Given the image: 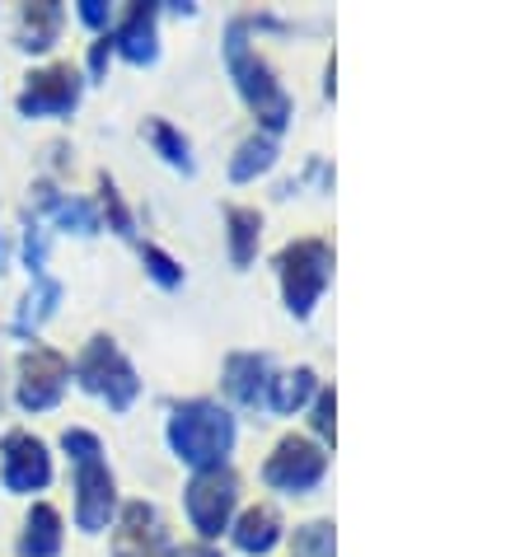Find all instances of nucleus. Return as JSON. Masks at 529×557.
Returning <instances> with one entry per match:
<instances>
[{
    "label": "nucleus",
    "instance_id": "1",
    "mask_svg": "<svg viewBox=\"0 0 529 557\" xmlns=\"http://www.w3.org/2000/svg\"><path fill=\"white\" fill-rule=\"evenodd\" d=\"M169 450L188 469H225V455L235 450V417L211 398H188L169 412Z\"/></svg>",
    "mask_w": 529,
    "mask_h": 557
},
{
    "label": "nucleus",
    "instance_id": "2",
    "mask_svg": "<svg viewBox=\"0 0 529 557\" xmlns=\"http://www.w3.org/2000/svg\"><path fill=\"white\" fill-rule=\"evenodd\" d=\"M225 61H230V75H235L244 103L258 113V122L268 127V136L282 132L286 122H291V99H286V89L276 85V75H272L268 61L248 48V20L230 24V34H225Z\"/></svg>",
    "mask_w": 529,
    "mask_h": 557
},
{
    "label": "nucleus",
    "instance_id": "3",
    "mask_svg": "<svg viewBox=\"0 0 529 557\" xmlns=\"http://www.w3.org/2000/svg\"><path fill=\"white\" fill-rule=\"evenodd\" d=\"M71 375L81 380V389L99 394V398H103V404L113 408V412H127V408L136 404V394H142V380H136L132 361H127V356H122V347H118L108 333L89 337L85 351L75 356Z\"/></svg>",
    "mask_w": 529,
    "mask_h": 557
},
{
    "label": "nucleus",
    "instance_id": "4",
    "mask_svg": "<svg viewBox=\"0 0 529 557\" xmlns=\"http://www.w3.org/2000/svg\"><path fill=\"white\" fill-rule=\"evenodd\" d=\"M276 272H282V296L295 319H305L319 305L323 286L333 276V249L329 239H295L276 253Z\"/></svg>",
    "mask_w": 529,
    "mask_h": 557
},
{
    "label": "nucleus",
    "instance_id": "5",
    "mask_svg": "<svg viewBox=\"0 0 529 557\" xmlns=\"http://www.w3.org/2000/svg\"><path fill=\"white\" fill-rule=\"evenodd\" d=\"M235 502H239V478L230 469L193 473V483L183 487V506H188V520H193V530L201 534V544H211V539H221L230 530Z\"/></svg>",
    "mask_w": 529,
    "mask_h": 557
},
{
    "label": "nucleus",
    "instance_id": "6",
    "mask_svg": "<svg viewBox=\"0 0 529 557\" xmlns=\"http://www.w3.org/2000/svg\"><path fill=\"white\" fill-rule=\"evenodd\" d=\"M81 95H85V81L71 61H52V66L34 71L20 89V117H71L81 108Z\"/></svg>",
    "mask_w": 529,
    "mask_h": 557
},
{
    "label": "nucleus",
    "instance_id": "7",
    "mask_svg": "<svg viewBox=\"0 0 529 557\" xmlns=\"http://www.w3.org/2000/svg\"><path fill=\"white\" fill-rule=\"evenodd\" d=\"M66 384H71V361L57 347L34 343L20 356V389H14V398H20L24 412L57 408L61 394H66Z\"/></svg>",
    "mask_w": 529,
    "mask_h": 557
},
{
    "label": "nucleus",
    "instance_id": "8",
    "mask_svg": "<svg viewBox=\"0 0 529 557\" xmlns=\"http://www.w3.org/2000/svg\"><path fill=\"white\" fill-rule=\"evenodd\" d=\"M0 483L14 497H28V492H42L52 483V455L34 431H5V441H0Z\"/></svg>",
    "mask_w": 529,
    "mask_h": 557
},
{
    "label": "nucleus",
    "instance_id": "9",
    "mask_svg": "<svg viewBox=\"0 0 529 557\" xmlns=\"http://www.w3.org/2000/svg\"><path fill=\"white\" fill-rule=\"evenodd\" d=\"M113 516H118V483L108 473L103 455L75 459V524L85 534H99L113 524Z\"/></svg>",
    "mask_w": 529,
    "mask_h": 557
},
{
    "label": "nucleus",
    "instance_id": "10",
    "mask_svg": "<svg viewBox=\"0 0 529 557\" xmlns=\"http://www.w3.org/2000/svg\"><path fill=\"white\" fill-rule=\"evenodd\" d=\"M323 469H329V455L309 436H282L268 463H262V478L282 492H309L323 478Z\"/></svg>",
    "mask_w": 529,
    "mask_h": 557
},
{
    "label": "nucleus",
    "instance_id": "11",
    "mask_svg": "<svg viewBox=\"0 0 529 557\" xmlns=\"http://www.w3.org/2000/svg\"><path fill=\"white\" fill-rule=\"evenodd\" d=\"M113 557H169L164 520L150 502H127L118 510L113 530Z\"/></svg>",
    "mask_w": 529,
    "mask_h": 557
},
{
    "label": "nucleus",
    "instance_id": "12",
    "mask_svg": "<svg viewBox=\"0 0 529 557\" xmlns=\"http://www.w3.org/2000/svg\"><path fill=\"white\" fill-rule=\"evenodd\" d=\"M155 20H160V5L155 0H136L122 14V24L113 28V52H122L132 61V66H150L155 57H160V38H155Z\"/></svg>",
    "mask_w": 529,
    "mask_h": 557
},
{
    "label": "nucleus",
    "instance_id": "13",
    "mask_svg": "<svg viewBox=\"0 0 529 557\" xmlns=\"http://www.w3.org/2000/svg\"><path fill=\"white\" fill-rule=\"evenodd\" d=\"M268 384H272V366L268 356H254V351H235L225 361V394L244 408H258L268 404Z\"/></svg>",
    "mask_w": 529,
    "mask_h": 557
},
{
    "label": "nucleus",
    "instance_id": "14",
    "mask_svg": "<svg viewBox=\"0 0 529 557\" xmlns=\"http://www.w3.org/2000/svg\"><path fill=\"white\" fill-rule=\"evenodd\" d=\"M34 197H38V207L48 211L61 230H75V235H99L103 221H99V207L95 202H85V197H61L52 183H38Z\"/></svg>",
    "mask_w": 529,
    "mask_h": 557
},
{
    "label": "nucleus",
    "instance_id": "15",
    "mask_svg": "<svg viewBox=\"0 0 529 557\" xmlns=\"http://www.w3.org/2000/svg\"><path fill=\"white\" fill-rule=\"evenodd\" d=\"M14 553L20 557H57L61 553V510L48 506V502H38L34 510H28Z\"/></svg>",
    "mask_w": 529,
    "mask_h": 557
},
{
    "label": "nucleus",
    "instance_id": "16",
    "mask_svg": "<svg viewBox=\"0 0 529 557\" xmlns=\"http://www.w3.org/2000/svg\"><path fill=\"white\" fill-rule=\"evenodd\" d=\"M235 548L248 553V557H262L282 544V516H276L272 506H248L244 516L235 520Z\"/></svg>",
    "mask_w": 529,
    "mask_h": 557
},
{
    "label": "nucleus",
    "instance_id": "17",
    "mask_svg": "<svg viewBox=\"0 0 529 557\" xmlns=\"http://www.w3.org/2000/svg\"><path fill=\"white\" fill-rule=\"evenodd\" d=\"M61 34V5L57 0H38V5L20 10V48L24 52H48Z\"/></svg>",
    "mask_w": 529,
    "mask_h": 557
},
{
    "label": "nucleus",
    "instance_id": "18",
    "mask_svg": "<svg viewBox=\"0 0 529 557\" xmlns=\"http://www.w3.org/2000/svg\"><path fill=\"white\" fill-rule=\"evenodd\" d=\"M225 230H230V258H235V268H248L258 253V239H262V215L254 207H230Z\"/></svg>",
    "mask_w": 529,
    "mask_h": 557
},
{
    "label": "nucleus",
    "instance_id": "19",
    "mask_svg": "<svg viewBox=\"0 0 529 557\" xmlns=\"http://www.w3.org/2000/svg\"><path fill=\"white\" fill-rule=\"evenodd\" d=\"M315 389H319V384H315V370L300 366V370H286V375H272L268 404H272V412H295V408L309 404V394H315Z\"/></svg>",
    "mask_w": 529,
    "mask_h": 557
},
{
    "label": "nucleus",
    "instance_id": "20",
    "mask_svg": "<svg viewBox=\"0 0 529 557\" xmlns=\"http://www.w3.org/2000/svg\"><path fill=\"white\" fill-rule=\"evenodd\" d=\"M272 160H276V141H272L268 132H262V136L254 132V136H248V141L235 150V160H230V178H235V183H248V178L268 174Z\"/></svg>",
    "mask_w": 529,
    "mask_h": 557
},
{
    "label": "nucleus",
    "instance_id": "21",
    "mask_svg": "<svg viewBox=\"0 0 529 557\" xmlns=\"http://www.w3.org/2000/svg\"><path fill=\"white\" fill-rule=\"evenodd\" d=\"M57 300H61V286L52 282V276H48V272L34 276V296H28V300H24V309L14 314V333H34L38 323L57 309Z\"/></svg>",
    "mask_w": 529,
    "mask_h": 557
},
{
    "label": "nucleus",
    "instance_id": "22",
    "mask_svg": "<svg viewBox=\"0 0 529 557\" xmlns=\"http://www.w3.org/2000/svg\"><path fill=\"white\" fill-rule=\"evenodd\" d=\"M146 136H150V146L164 154L174 169H183V174H193V154H188V136H183L174 122H164V117H150L146 122Z\"/></svg>",
    "mask_w": 529,
    "mask_h": 557
},
{
    "label": "nucleus",
    "instance_id": "23",
    "mask_svg": "<svg viewBox=\"0 0 529 557\" xmlns=\"http://www.w3.org/2000/svg\"><path fill=\"white\" fill-rule=\"evenodd\" d=\"M103 215H108V230H113V235H122V239L136 235L132 211H127V202H122V193H118V183L108 178V174H99V221H103Z\"/></svg>",
    "mask_w": 529,
    "mask_h": 557
},
{
    "label": "nucleus",
    "instance_id": "24",
    "mask_svg": "<svg viewBox=\"0 0 529 557\" xmlns=\"http://www.w3.org/2000/svg\"><path fill=\"white\" fill-rule=\"evenodd\" d=\"M333 524L329 520H315V524H300L295 530V557H333Z\"/></svg>",
    "mask_w": 529,
    "mask_h": 557
},
{
    "label": "nucleus",
    "instance_id": "25",
    "mask_svg": "<svg viewBox=\"0 0 529 557\" xmlns=\"http://www.w3.org/2000/svg\"><path fill=\"white\" fill-rule=\"evenodd\" d=\"M142 262H146V272H150L164 290H179V286H183V268H179V262L169 258L164 249H155V244H142Z\"/></svg>",
    "mask_w": 529,
    "mask_h": 557
},
{
    "label": "nucleus",
    "instance_id": "26",
    "mask_svg": "<svg viewBox=\"0 0 529 557\" xmlns=\"http://www.w3.org/2000/svg\"><path fill=\"white\" fill-rule=\"evenodd\" d=\"M333 417H337V398H333V389H323L319 394V404H315V431L319 436H333Z\"/></svg>",
    "mask_w": 529,
    "mask_h": 557
},
{
    "label": "nucleus",
    "instance_id": "27",
    "mask_svg": "<svg viewBox=\"0 0 529 557\" xmlns=\"http://www.w3.org/2000/svg\"><path fill=\"white\" fill-rule=\"evenodd\" d=\"M108 61H113V38L99 34V42L89 48V75H95V81H103V75H108Z\"/></svg>",
    "mask_w": 529,
    "mask_h": 557
},
{
    "label": "nucleus",
    "instance_id": "28",
    "mask_svg": "<svg viewBox=\"0 0 529 557\" xmlns=\"http://www.w3.org/2000/svg\"><path fill=\"white\" fill-rule=\"evenodd\" d=\"M81 20L89 28H103V34H108V20H113V10H108L103 0H81Z\"/></svg>",
    "mask_w": 529,
    "mask_h": 557
},
{
    "label": "nucleus",
    "instance_id": "29",
    "mask_svg": "<svg viewBox=\"0 0 529 557\" xmlns=\"http://www.w3.org/2000/svg\"><path fill=\"white\" fill-rule=\"evenodd\" d=\"M179 557H221V553H211V548H207V544H201V548H183V553H179Z\"/></svg>",
    "mask_w": 529,
    "mask_h": 557
}]
</instances>
